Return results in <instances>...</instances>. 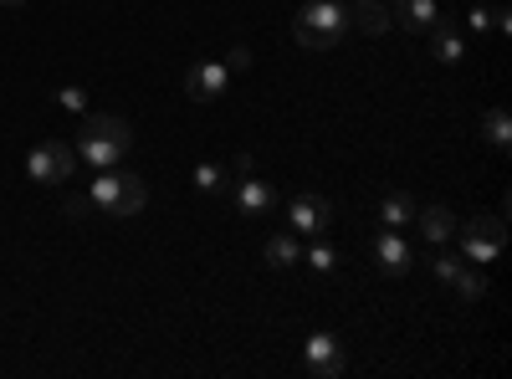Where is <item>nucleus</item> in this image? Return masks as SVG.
<instances>
[{"label": "nucleus", "mask_w": 512, "mask_h": 379, "mask_svg": "<svg viewBox=\"0 0 512 379\" xmlns=\"http://www.w3.org/2000/svg\"><path fill=\"white\" fill-rule=\"evenodd\" d=\"M466 267V257H451V251H441L436 246V257H431V272H436V282H456V272Z\"/></svg>", "instance_id": "22"}, {"label": "nucleus", "mask_w": 512, "mask_h": 379, "mask_svg": "<svg viewBox=\"0 0 512 379\" xmlns=\"http://www.w3.org/2000/svg\"><path fill=\"white\" fill-rule=\"evenodd\" d=\"M456 236H461V257L472 267H487V262L502 257V246H507V216H477V221H466Z\"/></svg>", "instance_id": "3"}, {"label": "nucleus", "mask_w": 512, "mask_h": 379, "mask_svg": "<svg viewBox=\"0 0 512 379\" xmlns=\"http://www.w3.org/2000/svg\"><path fill=\"white\" fill-rule=\"evenodd\" d=\"M267 262L272 267H292V262H303V246H297V231H277V236H267Z\"/></svg>", "instance_id": "19"}, {"label": "nucleus", "mask_w": 512, "mask_h": 379, "mask_svg": "<svg viewBox=\"0 0 512 379\" xmlns=\"http://www.w3.org/2000/svg\"><path fill=\"white\" fill-rule=\"evenodd\" d=\"M0 6H6V11H21V6H26V0H0Z\"/></svg>", "instance_id": "27"}, {"label": "nucleus", "mask_w": 512, "mask_h": 379, "mask_svg": "<svg viewBox=\"0 0 512 379\" xmlns=\"http://www.w3.org/2000/svg\"><path fill=\"white\" fill-rule=\"evenodd\" d=\"M226 88H231V67L226 62H195L185 72V93L195 103H216V98H226Z\"/></svg>", "instance_id": "7"}, {"label": "nucleus", "mask_w": 512, "mask_h": 379, "mask_svg": "<svg viewBox=\"0 0 512 379\" xmlns=\"http://www.w3.org/2000/svg\"><path fill=\"white\" fill-rule=\"evenodd\" d=\"M451 287L461 292L466 303H482V298H487V272H477L472 262H466V267L456 272V282H451Z\"/></svg>", "instance_id": "20"}, {"label": "nucleus", "mask_w": 512, "mask_h": 379, "mask_svg": "<svg viewBox=\"0 0 512 379\" xmlns=\"http://www.w3.org/2000/svg\"><path fill=\"white\" fill-rule=\"evenodd\" d=\"M123 154H128V149H118V144H108V139H88V134L77 139V164H93V170H113Z\"/></svg>", "instance_id": "15"}, {"label": "nucleus", "mask_w": 512, "mask_h": 379, "mask_svg": "<svg viewBox=\"0 0 512 379\" xmlns=\"http://www.w3.org/2000/svg\"><path fill=\"white\" fill-rule=\"evenodd\" d=\"M287 226L303 231V236H323L333 226V200L328 195H313V190H297L287 200Z\"/></svg>", "instance_id": "5"}, {"label": "nucleus", "mask_w": 512, "mask_h": 379, "mask_svg": "<svg viewBox=\"0 0 512 379\" xmlns=\"http://www.w3.org/2000/svg\"><path fill=\"white\" fill-rule=\"evenodd\" d=\"M379 221H384V231H405L415 221V200L405 190H390V195L379 200Z\"/></svg>", "instance_id": "17"}, {"label": "nucleus", "mask_w": 512, "mask_h": 379, "mask_svg": "<svg viewBox=\"0 0 512 379\" xmlns=\"http://www.w3.org/2000/svg\"><path fill=\"white\" fill-rule=\"evenodd\" d=\"M88 195H93V205L103 210V216H113V221L139 216V210L149 205V185H144L139 175L118 170V164H113V170H98V175H93Z\"/></svg>", "instance_id": "2"}, {"label": "nucleus", "mask_w": 512, "mask_h": 379, "mask_svg": "<svg viewBox=\"0 0 512 379\" xmlns=\"http://www.w3.org/2000/svg\"><path fill=\"white\" fill-rule=\"evenodd\" d=\"M82 134H88V139H108L118 149H134V129H128V118H118V113H88V118H82Z\"/></svg>", "instance_id": "9"}, {"label": "nucleus", "mask_w": 512, "mask_h": 379, "mask_svg": "<svg viewBox=\"0 0 512 379\" xmlns=\"http://www.w3.org/2000/svg\"><path fill=\"white\" fill-rule=\"evenodd\" d=\"M349 11L333 6V0H308L303 11L292 16V36L303 52H338L349 41Z\"/></svg>", "instance_id": "1"}, {"label": "nucleus", "mask_w": 512, "mask_h": 379, "mask_svg": "<svg viewBox=\"0 0 512 379\" xmlns=\"http://www.w3.org/2000/svg\"><path fill=\"white\" fill-rule=\"evenodd\" d=\"M349 26L364 31V36H384L395 26V16H390V6H379V0H359V6H349Z\"/></svg>", "instance_id": "13"}, {"label": "nucleus", "mask_w": 512, "mask_h": 379, "mask_svg": "<svg viewBox=\"0 0 512 379\" xmlns=\"http://www.w3.org/2000/svg\"><path fill=\"white\" fill-rule=\"evenodd\" d=\"M482 139H487L492 149H512V113H507L502 103L482 113Z\"/></svg>", "instance_id": "18"}, {"label": "nucleus", "mask_w": 512, "mask_h": 379, "mask_svg": "<svg viewBox=\"0 0 512 379\" xmlns=\"http://www.w3.org/2000/svg\"><path fill=\"white\" fill-rule=\"evenodd\" d=\"M231 185H236L231 164H216V159H200V164H195V190H205V195H231Z\"/></svg>", "instance_id": "16"}, {"label": "nucleus", "mask_w": 512, "mask_h": 379, "mask_svg": "<svg viewBox=\"0 0 512 379\" xmlns=\"http://www.w3.org/2000/svg\"><path fill=\"white\" fill-rule=\"evenodd\" d=\"M492 21H497V11H492V6H477L472 16H466V26H472V31H492Z\"/></svg>", "instance_id": "25"}, {"label": "nucleus", "mask_w": 512, "mask_h": 379, "mask_svg": "<svg viewBox=\"0 0 512 379\" xmlns=\"http://www.w3.org/2000/svg\"><path fill=\"white\" fill-rule=\"evenodd\" d=\"M374 267H379L384 277H405V272L415 267V257H410V246H405L400 231H379V236H374Z\"/></svg>", "instance_id": "8"}, {"label": "nucleus", "mask_w": 512, "mask_h": 379, "mask_svg": "<svg viewBox=\"0 0 512 379\" xmlns=\"http://www.w3.org/2000/svg\"><path fill=\"white\" fill-rule=\"evenodd\" d=\"M226 67H231V72H246V67H251V47H236V52L226 57Z\"/></svg>", "instance_id": "26"}, {"label": "nucleus", "mask_w": 512, "mask_h": 379, "mask_svg": "<svg viewBox=\"0 0 512 379\" xmlns=\"http://www.w3.org/2000/svg\"><path fill=\"white\" fill-rule=\"evenodd\" d=\"M62 216H67V221H88V216H98V205H93V195H72V200L62 205Z\"/></svg>", "instance_id": "23"}, {"label": "nucleus", "mask_w": 512, "mask_h": 379, "mask_svg": "<svg viewBox=\"0 0 512 379\" xmlns=\"http://www.w3.org/2000/svg\"><path fill=\"white\" fill-rule=\"evenodd\" d=\"M431 52H436V57H441L446 67H456V62H466V41L456 36V26H451L446 16H441V21L431 26Z\"/></svg>", "instance_id": "14"}, {"label": "nucleus", "mask_w": 512, "mask_h": 379, "mask_svg": "<svg viewBox=\"0 0 512 379\" xmlns=\"http://www.w3.org/2000/svg\"><path fill=\"white\" fill-rule=\"evenodd\" d=\"M231 200H236L241 216H262V210H272V205H277L272 185H267V180H251V175H241V180L231 185Z\"/></svg>", "instance_id": "10"}, {"label": "nucleus", "mask_w": 512, "mask_h": 379, "mask_svg": "<svg viewBox=\"0 0 512 379\" xmlns=\"http://www.w3.org/2000/svg\"><path fill=\"white\" fill-rule=\"evenodd\" d=\"M303 364L318 379H344L349 374V354H344V344H338L333 333H313L308 349H303Z\"/></svg>", "instance_id": "6"}, {"label": "nucleus", "mask_w": 512, "mask_h": 379, "mask_svg": "<svg viewBox=\"0 0 512 379\" xmlns=\"http://www.w3.org/2000/svg\"><path fill=\"white\" fill-rule=\"evenodd\" d=\"M410 226H420V236L431 241V246H446L451 236H456V216L446 205H425V210H415V221Z\"/></svg>", "instance_id": "12"}, {"label": "nucleus", "mask_w": 512, "mask_h": 379, "mask_svg": "<svg viewBox=\"0 0 512 379\" xmlns=\"http://www.w3.org/2000/svg\"><path fill=\"white\" fill-rule=\"evenodd\" d=\"M72 170H77V149L62 139H47L26 154V175L36 185H62V180H72Z\"/></svg>", "instance_id": "4"}, {"label": "nucleus", "mask_w": 512, "mask_h": 379, "mask_svg": "<svg viewBox=\"0 0 512 379\" xmlns=\"http://www.w3.org/2000/svg\"><path fill=\"white\" fill-rule=\"evenodd\" d=\"M318 277H328L333 267H338V251H333V241H323V236H313V246H308V257H303Z\"/></svg>", "instance_id": "21"}, {"label": "nucleus", "mask_w": 512, "mask_h": 379, "mask_svg": "<svg viewBox=\"0 0 512 379\" xmlns=\"http://www.w3.org/2000/svg\"><path fill=\"white\" fill-rule=\"evenodd\" d=\"M390 16L405 31H431L441 21V0H390Z\"/></svg>", "instance_id": "11"}, {"label": "nucleus", "mask_w": 512, "mask_h": 379, "mask_svg": "<svg viewBox=\"0 0 512 379\" xmlns=\"http://www.w3.org/2000/svg\"><path fill=\"white\" fill-rule=\"evenodd\" d=\"M349 6H359V0H349Z\"/></svg>", "instance_id": "28"}, {"label": "nucleus", "mask_w": 512, "mask_h": 379, "mask_svg": "<svg viewBox=\"0 0 512 379\" xmlns=\"http://www.w3.org/2000/svg\"><path fill=\"white\" fill-rule=\"evenodd\" d=\"M57 108H67V113H88V93H82V88H62V93H57Z\"/></svg>", "instance_id": "24"}]
</instances>
